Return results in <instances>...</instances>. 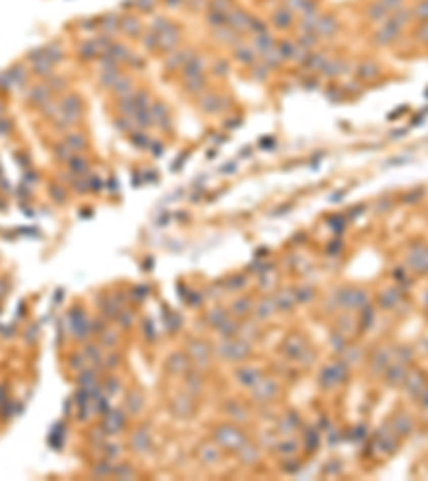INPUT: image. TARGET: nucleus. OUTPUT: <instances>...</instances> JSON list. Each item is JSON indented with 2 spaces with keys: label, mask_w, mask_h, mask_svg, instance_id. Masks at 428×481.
Listing matches in <instances>:
<instances>
[{
  "label": "nucleus",
  "mask_w": 428,
  "mask_h": 481,
  "mask_svg": "<svg viewBox=\"0 0 428 481\" xmlns=\"http://www.w3.org/2000/svg\"><path fill=\"white\" fill-rule=\"evenodd\" d=\"M274 24L278 26V28H289V26L294 24V15H291V11L287 7L274 11Z\"/></svg>",
  "instance_id": "f257e3e1"
},
{
  "label": "nucleus",
  "mask_w": 428,
  "mask_h": 481,
  "mask_svg": "<svg viewBox=\"0 0 428 481\" xmlns=\"http://www.w3.org/2000/svg\"><path fill=\"white\" fill-rule=\"evenodd\" d=\"M235 56H238L242 62H253L255 60V54L251 47H238L235 49Z\"/></svg>",
  "instance_id": "f03ea898"
},
{
  "label": "nucleus",
  "mask_w": 428,
  "mask_h": 481,
  "mask_svg": "<svg viewBox=\"0 0 428 481\" xmlns=\"http://www.w3.org/2000/svg\"><path fill=\"white\" fill-rule=\"evenodd\" d=\"M122 26H124V28H129L131 32H137V28H139V26H137V22H135V17H126Z\"/></svg>",
  "instance_id": "7ed1b4c3"
}]
</instances>
